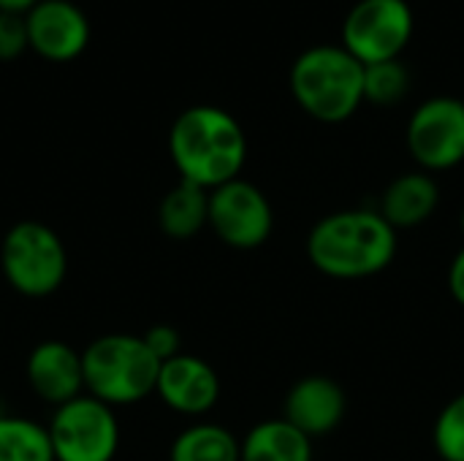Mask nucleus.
<instances>
[{"mask_svg": "<svg viewBox=\"0 0 464 461\" xmlns=\"http://www.w3.org/2000/svg\"><path fill=\"white\" fill-rule=\"evenodd\" d=\"M291 92L313 120L345 122L364 103V65L345 46H313L291 65Z\"/></svg>", "mask_w": 464, "mask_h": 461, "instance_id": "obj_3", "label": "nucleus"}, {"mask_svg": "<svg viewBox=\"0 0 464 461\" xmlns=\"http://www.w3.org/2000/svg\"><path fill=\"white\" fill-rule=\"evenodd\" d=\"M38 0H0V11H8V14H27Z\"/></svg>", "mask_w": 464, "mask_h": 461, "instance_id": "obj_24", "label": "nucleus"}, {"mask_svg": "<svg viewBox=\"0 0 464 461\" xmlns=\"http://www.w3.org/2000/svg\"><path fill=\"white\" fill-rule=\"evenodd\" d=\"M155 394L174 413L204 416L220 399V378L204 359L179 353L160 364Z\"/></svg>", "mask_w": 464, "mask_h": 461, "instance_id": "obj_12", "label": "nucleus"}, {"mask_svg": "<svg viewBox=\"0 0 464 461\" xmlns=\"http://www.w3.org/2000/svg\"><path fill=\"white\" fill-rule=\"evenodd\" d=\"M24 22L30 49L52 62L76 60L90 41V22L71 0H38Z\"/></svg>", "mask_w": 464, "mask_h": 461, "instance_id": "obj_10", "label": "nucleus"}, {"mask_svg": "<svg viewBox=\"0 0 464 461\" xmlns=\"http://www.w3.org/2000/svg\"><path fill=\"white\" fill-rule=\"evenodd\" d=\"M169 152L179 179L215 190L239 179L247 160V136L226 109L190 106L171 125Z\"/></svg>", "mask_w": 464, "mask_h": 461, "instance_id": "obj_2", "label": "nucleus"}, {"mask_svg": "<svg viewBox=\"0 0 464 461\" xmlns=\"http://www.w3.org/2000/svg\"><path fill=\"white\" fill-rule=\"evenodd\" d=\"M459 228H462V234H464V209H462V215H459Z\"/></svg>", "mask_w": 464, "mask_h": 461, "instance_id": "obj_25", "label": "nucleus"}, {"mask_svg": "<svg viewBox=\"0 0 464 461\" xmlns=\"http://www.w3.org/2000/svg\"><path fill=\"white\" fill-rule=\"evenodd\" d=\"M158 223L171 239H193L209 226V190L179 179V185L163 196L158 206Z\"/></svg>", "mask_w": 464, "mask_h": 461, "instance_id": "obj_16", "label": "nucleus"}, {"mask_svg": "<svg viewBox=\"0 0 464 461\" xmlns=\"http://www.w3.org/2000/svg\"><path fill=\"white\" fill-rule=\"evenodd\" d=\"M413 35V11L405 0H356L343 22V46L362 62L400 60Z\"/></svg>", "mask_w": 464, "mask_h": 461, "instance_id": "obj_7", "label": "nucleus"}, {"mask_svg": "<svg viewBox=\"0 0 464 461\" xmlns=\"http://www.w3.org/2000/svg\"><path fill=\"white\" fill-rule=\"evenodd\" d=\"M0 461H54L46 427L19 418L0 416Z\"/></svg>", "mask_w": 464, "mask_h": 461, "instance_id": "obj_18", "label": "nucleus"}, {"mask_svg": "<svg viewBox=\"0 0 464 461\" xmlns=\"http://www.w3.org/2000/svg\"><path fill=\"white\" fill-rule=\"evenodd\" d=\"M0 266L5 283L16 293L44 299L65 283L68 253L54 228L38 220H19L3 236Z\"/></svg>", "mask_w": 464, "mask_h": 461, "instance_id": "obj_5", "label": "nucleus"}, {"mask_svg": "<svg viewBox=\"0 0 464 461\" xmlns=\"http://www.w3.org/2000/svg\"><path fill=\"white\" fill-rule=\"evenodd\" d=\"M348 410L345 391L326 375H307L296 380L283 399V421L307 435L310 440L334 432Z\"/></svg>", "mask_w": 464, "mask_h": 461, "instance_id": "obj_11", "label": "nucleus"}, {"mask_svg": "<svg viewBox=\"0 0 464 461\" xmlns=\"http://www.w3.org/2000/svg\"><path fill=\"white\" fill-rule=\"evenodd\" d=\"M449 291H451L454 302L464 307V247L454 255V261L449 266Z\"/></svg>", "mask_w": 464, "mask_h": 461, "instance_id": "obj_23", "label": "nucleus"}, {"mask_svg": "<svg viewBox=\"0 0 464 461\" xmlns=\"http://www.w3.org/2000/svg\"><path fill=\"white\" fill-rule=\"evenodd\" d=\"M27 383L38 399L60 408L84 394L82 353L60 340L38 342L27 356Z\"/></svg>", "mask_w": 464, "mask_h": 461, "instance_id": "obj_13", "label": "nucleus"}, {"mask_svg": "<svg viewBox=\"0 0 464 461\" xmlns=\"http://www.w3.org/2000/svg\"><path fill=\"white\" fill-rule=\"evenodd\" d=\"M84 394L114 405H136L155 394L160 361L136 334H103L82 351Z\"/></svg>", "mask_w": 464, "mask_h": 461, "instance_id": "obj_4", "label": "nucleus"}, {"mask_svg": "<svg viewBox=\"0 0 464 461\" xmlns=\"http://www.w3.org/2000/svg\"><path fill=\"white\" fill-rule=\"evenodd\" d=\"M209 228L226 247L256 250L275 231V209L261 187L239 177L209 190Z\"/></svg>", "mask_w": 464, "mask_h": 461, "instance_id": "obj_8", "label": "nucleus"}, {"mask_svg": "<svg viewBox=\"0 0 464 461\" xmlns=\"http://www.w3.org/2000/svg\"><path fill=\"white\" fill-rule=\"evenodd\" d=\"M46 432L54 461H114L120 448V424L114 410L90 394L60 405Z\"/></svg>", "mask_w": 464, "mask_h": 461, "instance_id": "obj_6", "label": "nucleus"}, {"mask_svg": "<svg viewBox=\"0 0 464 461\" xmlns=\"http://www.w3.org/2000/svg\"><path fill=\"white\" fill-rule=\"evenodd\" d=\"M432 443L443 461H464V391L440 410Z\"/></svg>", "mask_w": 464, "mask_h": 461, "instance_id": "obj_20", "label": "nucleus"}, {"mask_svg": "<svg viewBox=\"0 0 464 461\" xmlns=\"http://www.w3.org/2000/svg\"><path fill=\"white\" fill-rule=\"evenodd\" d=\"M397 231L378 209H340L307 234L310 264L332 280H367L392 266Z\"/></svg>", "mask_w": 464, "mask_h": 461, "instance_id": "obj_1", "label": "nucleus"}, {"mask_svg": "<svg viewBox=\"0 0 464 461\" xmlns=\"http://www.w3.org/2000/svg\"><path fill=\"white\" fill-rule=\"evenodd\" d=\"M141 340L147 342V348L155 353V359H158L160 364L182 353V337H179V331H177L174 326H166V323L150 326V329L141 334Z\"/></svg>", "mask_w": 464, "mask_h": 461, "instance_id": "obj_22", "label": "nucleus"}, {"mask_svg": "<svg viewBox=\"0 0 464 461\" xmlns=\"http://www.w3.org/2000/svg\"><path fill=\"white\" fill-rule=\"evenodd\" d=\"M408 149L421 171L438 174L464 160V101L438 95L424 101L408 122Z\"/></svg>", "mask_w": 464, "mask_h": 461, "instance_id": "obj_9", "label": "nucleus"}, {"mask_svg": "<svg viewBox=\"0 0 464 461\" xmlns=\"http://www.w3.org/2000/svg\"><path fill=\"white\" fill-rule=\"evenodd\" d=\"M239 461H313V440L288 421L269 418L245 435Z\"/></svg>", "mask_w": 464, "mask_h": 461, "instance_id": "obj_15", "label": "nucleus"}, {"mask_svg": "<svg viewBox=\"0 0 464 461\" xmlns=\"http://www.w3.org/2000/svg\"><path fill=\"white\" fill-rule=\"evenodd\" d=\"M242 440L220 424H193L171 443L169 461H239Z\"/></svg>", "mask_w": 464, "mask_h": 461, "instance_id": "obj_17", "label": "nucleus"}, {"mask_svg": "<svg viewBox=\"0 0 464 461\" xmlns=\"http://www.w3.org/2000/svg\"><path fill=\"white\" fill-rule=\"evenodd\" d=\"M411 90V73L400 60L364 65V101L375 106H394Z\"/></svg>", "mask_w": 464, "mask_h": 461, "instance_id": "obj_19", "label": "nucleus"}, {"mask_svg": "<svg viewBox=\"0 0 464 461\" xmlns=\"http://www.w3.org/2000/svg\"><path fill=\"white\" fill-rule=\"evenodd\" d=\"M440 204V185L427 171H408L389 182V187L381 196L378 212L386 217V223L400 234L424 226Z\"/></svg>", "mask_w": 464, "mask_h": 461, "instance_id": "obj_14", "label": "nucleus"}, {"mask_svg": "<svg viewBox=\"0 0 464 461\" xmlns=\"http://www.w3.org/2000/svg\"><path fill=\"white\" fill-rule=\"evenodd\" d=\"M24 49H30L24 14L0 11V60H16Z\"/></svg>", "mask_w": 464, "mask_h": 461, "instance_id": "obj_21", "label": "nucleus"}]
</instances>
